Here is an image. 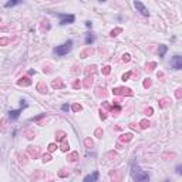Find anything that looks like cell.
<instances>
[{"label": "cell", "instance_id": "6da1fadb", "mask_svg": "<svg viewBox=\"0 0 182 182\" xmlns=\"http://www.w3.org/2000/svg\"><path fill=\"white\" fill-rule=\"evenodd\" d=\"M131 177L135 182H149V175L148 172H145L138 164L134 162L131 165Z\"/></svg>", "mask_w": 182, "mask_h": 182}, {"label": "cell", "instance_id": "7a4b0ae2", "mask_svg": "<svg viewBox=\"0 0 182 182\" xmlns=\"http://www.w3.org/2000/svg\"><path fill=\"white\" fill-rule=\"evenodd\" d=\"M71 49H73V40H67L64 44L54 47V49H53V53H54L56 56H66V54H68V53L71 51Z\"/></svg>", "mask_w": 182, "mask_h": 182}, {"label": "cell", "instance_id": "3957f363", "mask_svg": "<svg viewBox=\"0 0 182 182\" xmlns=\"http://www.w3.org/2000/svg\"><path fill=\"white\" fill-rule=\"evenodd\" d=\"M57 16L60 17V26H66V24H73L76 21L74 14H64V13H57Z\"/></svg>", "mask_w": 182, "mask_h": 182}, {"label": "cell", "instance_id": "277c9868", "mask_svg": "<svg viewBox=\"0 0 182 182\" xmlns=\"http://www.w3.org/2000/svg\"><path fill=\"white\" fill-rule=\"evenodd\" d=\"M134 6H135V9H137V10H138L142 16H145V17L149 16L148 9L145 7V4H144V3H141V1H134Z\"/></svg>", "mask_w": 182, "mask_h": 182}, {"label": "cell", "instance_id": "5b68a950", "mask_svg": "<svg viewBox=\"0 0 182 182\" xmlns=\"http://www.w3.org/2000/svg\"><path fill=\"white\" fill-rule=\"evenodd\" d=\"M171 66L174 70H181L182 68V57L181 56H174V58L171 60Z\"/></svg>", "mask_w": 182, "mask_h": 182}, {"label": "cell", "instance_id": "8992f818", "mask_svg": "<svg viewBox=\"0 0 182 182\" xmlns=\"http://www.w3.org/2000/svg\"><path fill=\"white\" fill-rule=\"evenodd\" d=\"M23 108H26V107H20L19 110H12V111H9V118H10L12 121H14V120H17V118L20 117V114H21Z\"/></svg>", "mask_w": 182, "mask_h": 182}, {"label": "cell", "instance_id": "52a82bcc", "mask_svg": "<svg viewBox=\"0 0 182 182\" xmlns=\"http://www.w3.org/2000/svg\"><path fill=\"white\" fill-rule=\"evenodd\" d=\"M97 179H98V172L95 171V172H93V175H91V174L87 175V177L83 179V182H95Z\"/></svg>", "mask_w": 182, "mask_h": 182}, {"label": "cell", "instance_id": "ba28073f", "mask_svg": "<svg viewBox=\"0 0 182 182\" xmlns=\"http://www.w3.org/2000/svg\"><path fill=\"white\" fill-rule=\"evenodd\" d=\"M94 41H95V37H94L93 34H91V33H87V34H85V44H87V46L93 44Z\"/></svg>", "mask_w": 182, "mask_h": 182}, {"label": "cell", "instance_id": "9c48e42d", "mask_svg": "<svg viewBox=\"0 0 182 182\" xmlns=\"http://www.w3.org/2000/svg\"><path fill=\"white\" fill-rule=\"evenodd\" d=\"M166 50H168V47H166V46H164V44H161V46H159V49H158V56H159L161 58H164Z\"/></svg>", "mask_w": 182, "mask_h": 182}, {"label": "cell", "instance_id": "30bf717a", "mask_svg": "<svg viewBox=\"0 0 182 182\" xmlns=\"http://www.w3.org/2000/svg\"><path fill=\"white\" fill-rule=\"evenodd\" d=\"M21 1H16V0H12V1H7L6 4H4V7H13V6H17V4H20Z\"/></svg>", "mask_w": 182, "mask_h": 182}, {"label": "cell", "instance_id": "8fae6325", "mask_svg": "<svg viewBox=\"0 0 182 182\" xmlns=\"http://www.w3.org/2000/svg\"><path fill=\"white\" fill-rule=\"evenodd\" d=\"M61 110H63V111H68V110H70V105H68V104H63V105H61Z\"/></svg>", "mask_w": 182, "mask_h": 182}, {"label": "cell", "instance_id": "7c38bea8", "mask_svg": "<svg viewBox=\"0 0 182 182\" xmlns=\"http://www.w3.org/2000/svg\"><path fill=\"white\" fill-rule=\"evenodd\" d=\"M181 169H182V165H181V164H179V165H177V168H175V171H177V174H178V175H179V174L182 172Z\"/></svg>", "mask_w": 182, "mask_h": 182}, {"label": "cell", "instance_id": "4fadbf2b", "mask_svg": "<svg viewBox=\"0 0 182 182\" xmlns=\"http://www.w3.org/2000/svg\"><path fill=\"white\" fill-rule=\"evenodd\" d=\"M85 26H87L88 29H91V27H93V23H91L90 20H87V21H85Z\"/></svg>", "mask_w": 182, "mask_h": 182}, {"label": "cell", "instance_id": "5bb4252c", "mask_svg": "<svg viewBox=\"0 0 182 182\" xmlns=\"http://www.w3.org/2000/svg\"><path fill=\"white\" fill-rule=\"evenodd\" d=\"M165 182H169V181H165Z\"/></svg>", "mask_w": 182, "mask_h": 182}]
</instances>
